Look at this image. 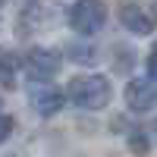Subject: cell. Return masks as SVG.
<instances>
[{
  "label": "cell",
  "mask_w": 157,
  "mask_h": 157,
  "mask_svg": "<svg viewBox=\"0 0 157 157\" xmlns=\"http://www.w3.org/2000/svg\"><path fill=\"white\" fill-rule=\"evenodd\" d=\"M63 91H66V101H72L75 107H82V110H104L113 101L110 78L107 75H98V72L69 78V85L63 88Z\"/></svg>",
  "instance_id": "6da1fadb"
},
{
  "label": "cell",
  "mask_w": 157,
  "mask_h": 157,
  "mask_svg": "<svg viewBox=\"0 0 157 157\" xmlns=\"http://www.w3.org/2000/svg\"><path fill=\"white\" fill-rule=\"evenodd\" d=\"M66 22L75 35L82 38H91L104 29V22H107V3L104 0H75L66 13Z\"/></svg>",
  "instance_id": "7a4b0ae2"
},
{
  "label": "cell",
  "mask_w": 157,
  "mask_h": 157,
  "mask_svg": "<svg viewBox=\"0 0 157 157\" xmlns=\"http://www.w3.org/2000/svg\"><path fill=\"white\" fill-rule=\"evenodd\" d=\"M63 66V57L60 50H50V47H29L22 57V69L32 82H50Z\"/></svg>",
  "instance_id": "3957f363"
},
{
  "label": "cell",
  "mask_w": 157,
  "mask_h": 157,
  "mask_svg": "<svg viewBox=\"0 0 157 157\" xmlns=\"http://www.w3.org/2000/svg\"><path fill=\"white\" fill-rule=\"evenodd\" d=\"M126 98V107L135 110V113H151L157 110V78L154 75H141V78H132L123 91Z\"/></svg>",
  "instance_id": "277c9868"
},
{
  "label": "cell",
  "mask_w": 157,
  "mask_h": 157,
  "mask_svg": "<svg viewBox=\"0 0 157 157\" xmlns=\"http://www.w3.org/2000/svg\"><path fill=\"white\" fill-rule=\"evenodd\" d=\"M29 104L38 116H54L63 110L66 104V91L57 88V85H47V82H38L32 91H29Z\"/></svg>",
  "instance_id": "5b68a950"
},
{
  "label": "cell",
  "mask_w": 157,
  "mask_h": 157,
  "mask_svg": "<svg viewBox=\"0 0 157 157\" xmlns=\"http://www.w3.org/2000/svg\"><path fill=\"white\" fill-rule=\"evenodd\" d=\"M120 22H123V29H129L132 35H151L157 16H151L141 3H123L120 6Z\"/></svg>",
  "instance_id": "8992f818"
},
{
  "label": "cell",
  "mask_w": 157,
  "mask_h": 157,
  "mask_svg": "<svg viewBox=\"0 0 157 157\" xmlns=\"http://www.w3.org/2000/svg\"><path fill=\"white\" fill-rule=\"evenodd\" d=\"M16 57L10 54V50H3L0 47V85H6V88H13V82H16Z\"/></svg>",
  "instance_id": "52a82bcc"
},
{
  "label": "cell",
  "mask_w": 157,
  "mask_h": 157,
  "mask_svg": "<svg viewBox=\"0 0 157 157\" xmlns=\"http://www.w3.org/2000/svg\"><path fill=\"white\" fill-rule=\"evenodd\" d=\"M126 141H129V151L138 154V157H145V154L151 151V141H148V132H145V129H132Z\"/></svg>",
  "instance_id": "ba28073f"
},
{
  "label": "cell",
  "mask_w": 157,
  "mask_h": 157,
  "mask_svg": "<svg viewBox=\"0 0 157 157\" xmlns=\"http://www.w3.org/2000/svg\"><path fill=\"white\" fill-rule=\"evenodd\" d=\"M69 60H75V63H82V66H91V63L98 60V50L94 47H88V44H69Z\"/></svg>",
  "instance_id": "9c48e42d"
},
{
  "label": "cell",
  "mask_w": 157,
  "mask_h": 157,
  "mask_svg": "<svg viewBox=\"0 0 157 157\" xmlns=\"http://www.w3.org/2000/svg\"><path fill=\"white\" fill-rule=\"evenodd\" d=\"M13 129H16V123H13V116L10 113H0V145L13 135Z\"/></svg>",
  "instance_id": "30bf717a"
},
{
  "label": "cell",
  "mask_w": 157,
  "mask_h": 157,
  "mask_svg": "<svg viewBox=\"0 0 157 157\" xmlns=\"http://www.w3.org/2000/svg\"><path fill=\"white\" fill-rule=\"evenodd\" d=\"M148 69H151V75L157 78V41H154L151 50H148Z\"/></svg>",
  "instance_id": "8fae6325"
},
{
  "label": "cell",
  "mask_w": 157,
  "mask_h": 157,
  "mask_svg": "<svg viewBox=\"0 0 157 157\" xmlns=\"http://www.w3.org/2000/svg\"><path fill=\"white\" fill-rule=\"evenodd\" d=\"M154 138H157V123H154Z\"/></svg>",
  "instance_id": "7c38bea8"
},
{
  "label": "cell",
  "mask_w": 157,
  "mask_h": 157,
  "mask_svg": "<svg viewBox=\"0 0 157 157\" xmlns=\"http://www.w3.org/2000/svg\"><path fill=\"white\" fill-rule=\"evenodd\" d=\"M3 3H6V0H0V6H3Z\"/></svg>",
  "instance_id": "4fadbf2b"
},
{
  "label": "cell",
  "mask_w": 157,
  "mask_h": 157,
  "mask_svg": "<svg viewBox=\"0 0 157 157\" xmlns=\"http://www.w3.org/2000/svg\"><path fill=\"white\" fill-rule=\"evenodd\" d=\"M154 6H157V3H154Z\"/></svg>",
  "instance_id": "5bb4252c"
}]
</instances>
